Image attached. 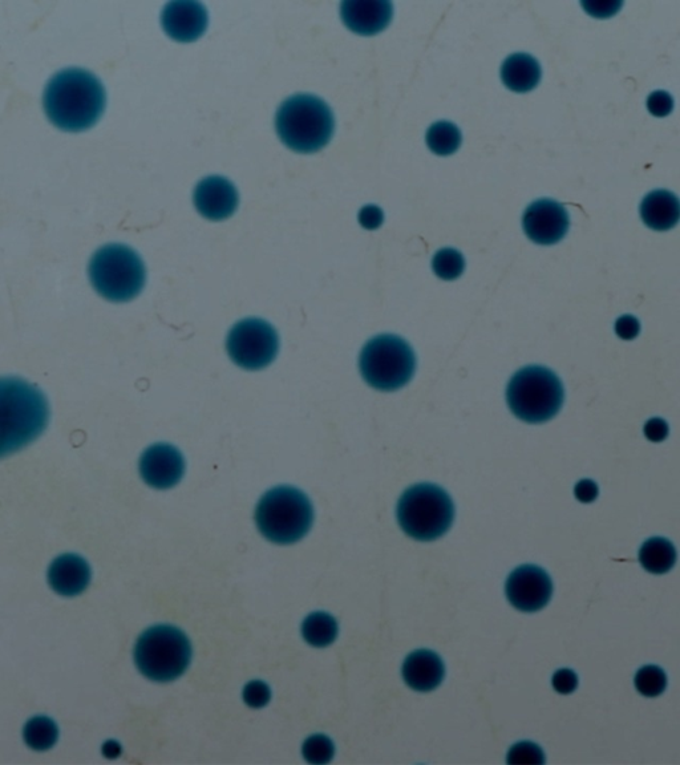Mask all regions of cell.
<instances>
[{"label":"cell","mask_w":680,"mask_h":765,"mask_svg":"<svg viewBox=\"0 0 680 765\" xmlns=\"http://www.w3.org/2000/svg\"><path fill=\"white\" fill-rule=\"evenodd\" d=\"M107 95L92 72L67 68L48 82L43 105L48 120L66 132L92 128L103 116Z\"/></svg>","instance_id":"cell-1"},{"label":"cell","mask_w":680,"mask_h":765,"mask_svg":"<svg viewBox=\"0 0 680 765\" xmlns=\"http://www.w3.org/2000/svg\"><path fill=\"white\" fill-rule=\"evenodd\" d=\"M50 422L43 392L15 376L0 378V459L34 443Z\"/></svg>","instance_id":"cell-2"},{"label":"cell","mask_w":680,"mask_h":765,"mask_svg":"<svg viewBox=\"0 0 680 765\" xmlns=\"http://www.w3.org/2000/svg\"><path fill=\"white\" fill-rule=\"evenodd\" d=\"M275 131L291 151L310 155L321 151L333 139L334 113L321 97L297 93L279 105Z\"/></svg>","instance_id":"cell-3"},{"label":"cell","mask_w":680,"mask_h":765,"mask_svg":"<svg viewBox=\"0 0 680 765\" xmlns=\"http://www.w3.org/2000/svg\"><path fill=\"white\" fill-rule=\"evenodd\" d=\"M314 508L309 497L290 485L267 491L255 509V524L262 536L278 545H291L310 532Z\"/></svg>","instance_id":"cell-4"},{"label":"cell","mask_w":680,"mask_h":765,"mask_svg":"<svg viewBox=\"0 0 680 765\" xmlns=\"http://www.w3.org/2000/svg\"><path fill=\"white\" fill-rule=\"evenodd\" d=\"M193 649L188 635L172 625L149 627L137 639L135 663L145 678L157 683L173 682L189 669Z\"/></svg>","instance_id":"cell-5"},{"label":"cell","mask_w":680,"mask_h":765,"mask_svg":"<svg viewBox=\"0 0 680 765\" xmlns=\"http://www.w3.org/2000/svg\"><path fill=\"white\" fill-rule=\"evenodd\" d=\"M89 279L107 301L124 303L139 297L147 282L143 259L129 246L109 244L92 255Z\"/></svg>","instance_id":"cell-6"},{"label":"cell","mask_w":680,"mask_h":765,"mask_svg":"<svg viewBox=\"0 0 680 765\" xmlns=\"http://www.w3.org/2000/svg\"><path fill=\"white\" fill-rule=\"evenodd\" d=\"M396 517L400 528L416 541L439 540L455 521V504L443 488L418 484L400 497Z\"/></svg>","instance_id":"cell-7"},{"label":"cell","mask_w":680,"mask_h":765,"mask_svg":"<svg viewBox=\"0 0 680 765\" xmlns=\"http://www.w3.org/2000/svg\"><path fill=\"white\" fill-rule=\"evenodd\" d=\"M565 400L560 378L549 368L528 366L516 372L507 388V402L516 418L529 424L549 422Z\"/></svg>","instance_id":"cell-8"},{"label":"cell","mask_w":680,"mask_h":765,"mask_svg":"<svg viewBox=\"0 0 680 765\" xmlns=\"http://www.w3.org/2000/svg\"><path fill=\"white\" fill-rule=\"evenodd\" d=\"M359 368L368 386L378 391H398L414 378L416 356L403 338L382 334L363 347Z\"/></svg>","instance_id":"cell-9"},{"label":"cell","mask_w":680,"mask_h":765,"mask_svg":"<svg viewBox=\"0 0 680 765\" xmlns=\"http://www.w3.org/2000/svg\"><path fill=\"white\" fill-rule=\"evenodd\" d=\"M226 350L238 367L248 371L263 370L277 358V330L263 319H244L230 330Z\"/></svg>","instance_id":"cell-10"},{"label":"cell","mask_w":680,"mask_h":765,"mask_svg":"<svg viewBox=\"0 0 680 765\" xmlns=\"http://www.w3.org/2000/svg\"><path fill=\"white\" fill-rule=\"evenodd\" d=\"M505 594L514 609L522 613H536L552 599V578L540 566H518L509 574Z\"/></svg>","instance_id":"cell-11"},{"label":"cell","mask_w":680,"mask_h":765,"mask_svg":"<svg viewBox=\"0 0 680 765\" xmlns=\"http://www.w3.org/2000/svg\"><path fill=\"white\" fill-rule=\"evenodd\" d=\"M525 234L537 245H556L564 240L570 226L568 210L560 202L542 198L525 210L522 218Z\"/></svg>","instance_id":"cell-12"},{"label":"cell","mask_w":680,"mask_h":765,"mask_svg":"<svg viewBox=\"0 0 680 765\" xmlns=\"http://www.w3.org/2000/svg\"><path fill=\"white\" fill-rule=\"evenodd\" d=\"M140 475L151 488L165 491L176 487L185 473V460L176 447L167 443L153 444L141 455Z\"/></svg>","instance_id":"cell-13"},{"label":"cell","mask_w":680,"mask_h":765,"mask_svg":"<svg viewBox=\"0 0 680 765\" xmlns=\"http://www.w3.org/2000/svg\"><path fill=\"white\" fill-rule=\"evenodd\" d=\"M208 24V10L194 0H173L161 12L165 34L178 43L196 42L208 30Z\"/></svg>","instance_id":"cell-14"},{"label":"cell","mask_w":680,"mask_h":765,"mask_svg":"<svg viewBox=\"0 0 680 765\" xmlns=\"http://www.w3.org/2000/svg\"><path fill=\"white\" fill-rule=\"evenodd\" d=\"M197 212L209 221H224L232 217L240 204L238 190L232 181L221 176H209L198 182L193 193Z\"/></svg>","instance_id":"cell-15"},{"label":"cell","mask_w":680,"mask_h":765,"mask_svg":"<svg viewBox=\"0 0 680 765\" xmlns=\"http://www.w3.org/2000/svg\"><path fill=\"white\" fill-rule=\"evenodd\" d=\"M394 6L388 0H344L340 18L356 35L374 36L390 26Z\"/></svg>","instance_id":"cell-16"},{"label":"cell","mask_w":680,"mask_h":765,"mask_svg":"<svg viewBox=\"0 0 680 765\" xmlns=\"http://www.w3.org/2000/svg\"><path fill=\"white\" fill-rule=\"evenodd\" d=\"M48 584L62 597H76L87 590L92 580L88 562L78 554H62L48 568Z\"/></svg>","instance_id":"cell-17"},{"label":"cell","mask_w":680,"mask_h":765,"mask_svg":"<svg viewBox=\"0 0 680 765\" xmlns=\"http://www.w3.org/2000/svg\"><path fill=\"white\" fill-rule=\"evenodd\" d=\"M402 675L407 686L418 692H431L443 683L445 666L439 654L416 650L403 663Z\"/></svg>","instance_id":"cell-18"},{"label":"cell","mask_w":680,"mask_h":765,"mask_svg":"<svg viewBox=\"0 0 680 765\" xmlns=\"http://www.w3.org/2000/svg\"><path fill=\"white\" fill-rule=\"evenodd\" d=\"M679 200L669 190H654L641 205V217L646 226L657 232L673 229L679 221Z\"/></svg>","instance_id":"cell-19"},{"label":"cell","mask_w":680,"mask_h":765,"mask_svg":"<svg viewBox=\"0 0 680 765\" xmlns=\"http://www.w3.org/2000/svg\"><path fill=\"white\" fill-rule=\"evenodd\" d=\"M541 74L540 63L528 54L508 56L501 68V79L505 87L517 93H526L536 88Z\"/></svg>","instance_id":"cell-20"},{"label":"cell","mask_w":680,"mask_h":765,"mask_svg":"<svg viewBox=\"0 0 680 765\" xmlns=\"http://www.w3.org/2000/svg\"><path fill=\"white\" fill-rule=\"evenodd\" d=\"M639 562L649 573L665 574L674 568L677 550L666 538L653 537L639 550Z\"/></svg>","instance_id":"cell-21"},{"label":"cell","mask_w":680,"mask_h":765,"mask_svg":"<svg viewBox=\"0 0 680 765\" xmlns=\"http://www.w3.org/2000/svg\"><path fill=\"white\" fill-rule=\"evenodd\" d=\"M338 633L337 619L325 611L311 613L302 623L303 639L310 646L318 647V649L333 645Z\"/></svg>","instance_id":"cell-22"},{"label":"cell","mask_w":680,"mask_h":765,"mask_svg":"<svg viewBox=\"0 0 680 765\" xmlns=\"http://www.w3.org/2000/svg\"><path fill=\"white\" fill-rule=\"evenodd\" d=\"M24 743L31 750L44 752L51 750L59 739V728L48 716H35L28 720L23 728Z\"/></svg>","instance_id":"cell-23"},{"label":"cell","mask_w":680,"mask_h":765,"mask_svg":"<svg viewBox=\"0 0 680 765\" xmlns=\"http://www.w3.org/2000/svg\"><path fill=\"white\" fill-rule=\"evenodd\" d=\"M428 148L437 156H451L460 148L463 136L460 129L449 121H439L428 129L427 137Z\"/></svg>","instance_id":"cell-24"},{"label":"cell","mask_w":680,"mask_h":765,"mask_svg":"<svg viewBox=\"0 0 680 765\" xmlns=\"http://www.w3.org/2000/svg\"><path fill=\"white\" fill-rule=\"evenodd\" d=\"M433 273L444 281H455L465 270L464 255L459 250L445 248L439 250L432 259Z\"/></svg>","instance_id":"cell-25"},{"label":"cell","mask_w":680,"mask_h":765,"mask_svg":"<svg viewBox=\"0 0 680 765\" xmlns=\"http://www.w3.org/2000/svg\"><path fill=\"white\" fill-rule=\"evenodd\" d=\"M634 683L639 694L646 696V698H657L666 690L667 675L661 667L645 666L635 674Z\"/></svg>","instance_id":"cell-26"},{"label":"cell","mask_w":680,"mask_h":765,"mask_svg":"<svg viewBox=\"0 0 680 765\" xmlns=\"http://www.w3.org/2000/svg\"><path fill=\"white\" fill-rule=\"evenodd\" d=\"M303 758L314 765L329 764L335 755V746L329 736L315 734L309 736L302 746Z\"/></svg>","instance_id":"cell-27"},{"label":"cell","mask_w":680,"mask_h":765,"mask_svg":"<svg viewBox=\"0 0 680 765\" xmlns=\"http://www.w3.org/2000/svg\"><path fill=\"white\" fill-rule=\"evenodd\" d=\"M545 762L544 751L533 742L516 743L508 752L509 765H542Z\"/></svg>","instance_id":"cell-28"},{"label":"cell","mask_w":680,"mask_h":765,"mask_svg":"<svg viewBox=\"0 0 680 765\" xmlns=\"http://www.w3.org/2000/svg\"><path fill=\"white\" fill-rule=\"evenodd\" d=\"M244 702L252 708H262L269 704L271 699V690L262 680H252L246 684L242 692Z\"/></svg>","instance_id":"cell-29"},{"label":"cell","mask_w":680,"mask_h":765,"mask_svg":"<svg viewBox=\"0 0 680 765\" xmlns=\"http://www.w3.org/2000/svg\"><path fill=\"white\" fill-rule=\"evenodd\" d=\"M581 4L589 15L598 19L610 18V16L617 14L623 6L621 0H585Z\"/></svg>","instance_id":"cell-30"},{"label":"cell","mask_w":680,"mask_h":765,"mask_svg":"<svg viewBox=\"0 0 680 765\" xmlns=\"http://www.w3.org/2000/svg\"><path fill=\"white\" fill-rule=\"evenodd\" d=\"M647 109L655 117L669 116L674 109L673 96L666 91H655L647 97Z\"/></svg>","instance_id":"cell-31"},{"label":"cell","mask_w":680,"mask_h":765,"mask_svg":"<svg viewBox=\"0 0 680 765\" xmlns=\"http://www.w3.org/2000/svg\"><path fill=\"white\" fill-rule=\"evenodd\" d=\"M552 684L554 690H556L558 694H573V692L576 691L578 687V677L573 670L561 669L553 675Z\"/></svg>","instance_id":"cell-32"},{"label":"cell","mask_w":680,"mask_h":765,"mask_svg":"<svg viewBox=\"0 0 680 765\" xmlns=\"http://www.w3.org/2000/svg\"><path fill=\"white\" fill-rule=\"evenodd\" d=\"M359 224L367 230H375L382 226L384 221L383 210L376 205H367L360 209L358 216Z\"/></svg>","instance_id":"cell-33"},{"label":"cell","mask_w":680,"mask_h":765,"mask_svg":"<svg viewBox=\"0 0 680 765\" xmlns=\"http://www.w3.org/2000/svg\"><path fill=\"white\" fill-rule=\"evenodd\" d=\"M641 331V323L633 315H623L615 322V333L623 340H633Z\"/></svg>","instance_id":"cell-34"},{"label":"cell","mask_w":680,"mask_h":765,"mask_svg":"<svg viewBox=\"0 0 680 765\" xmlns=\"http://www.w3.org/2000/svg\"><path fill=\"white\" fill-rule=\"evenodd\" d=\"M645 436L653 443H661L669 435V425L663 419L653 418L643 428Z\"/></svg>","instance_id":"cell-35"},{"label":"cell","mask_w":680,"mask_h":765,"mask_svg":"<svg viewBox=\"0 0 680 765\" xmlns=\"http://www.w3.org/2000/svg\"><path fill=\"white\" fill-rule=\"evenodd\" d=\"M598 493V485L593 480H581L580 483H577L576 488H574V495H576L577 500L585 504H590L597 500Z\"/></svg>","instance_id":"cell-36"},{"label":"cell","mask_w":680,"mask_h":765,"mask_svg":"<svg viewBox=\"0 0 680 765\" xmlns=\"http://www.w3.org/2000/svg\"><path fill=\"white\" fill-rule=\"evenodd\" d=\"M103 754L109 759L119 758L121 754L120 744L115 742V740H109V742L104 743Z\"/></svg>","instance_id":"cell-37"}]
</instances>
